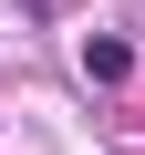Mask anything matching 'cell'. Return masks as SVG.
<instances>
[{
  "label": "cell",
  "instance_id": "6da1fadb",
  "mask_svg": "<svg viewBox=\"0 0 145 155\" xmlns=\"http://www.w3.org/2000/svg\"><path fill=\"white\" fill-rule=\"evenodd\" d=\"M83 72H93V83H124V72H135V52H124L114 31H93V41H83Z\"/></svg>",
  "mask_w": 145,
  "mask_h": 155
}]
</instances>
